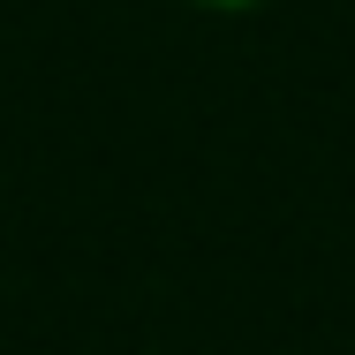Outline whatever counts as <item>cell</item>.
<instances>
[{
  "mask_svg": "<svg viewBox=\"0 0 355 355\" xmlns=\"http://www.w3.org/2000/svg\"><path fill=\"white\" fill-rule=\"evenodd\" d=\"M197 8H265V0H197Z\"/></svg>",
  "mask_w": 355,
  "mask_h": 355,
  "instance_id": "obj_1",
  "label": "cell"
}]
</instances>
